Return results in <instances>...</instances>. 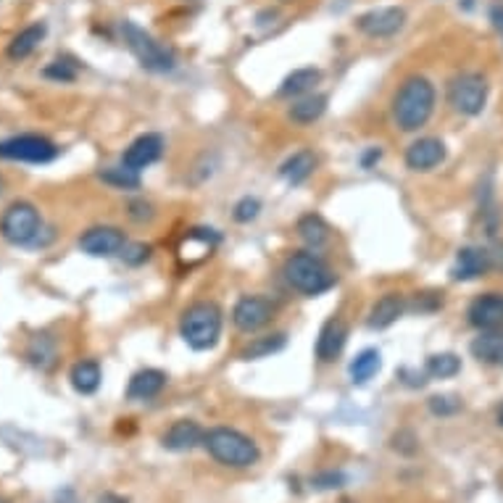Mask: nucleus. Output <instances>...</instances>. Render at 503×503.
Masks as SVG:
<instances>
[{
  "mask_svg": "<svg viewBox=\"0 0 503 503\" xmlns=\"http://www.w3.org/2000/svg\"><path fill=\"white\" fill-rule=\"evenodd\" d=\"M203 448L208 451V456L222 466H233V469H248V466L259 464L261 451L253 443V437L243 435L240 429L233 427H214L206 432L203 437Z\"/></svg>",
  "mask_w": 503,
  "mask_h": 503,
  "instance_id": "nucleus-3",
  "label": "nucleus"
},
{
  "mask_svg": "<svg viewBox=\"0 0 503 503\" xmlns=\"http://www.w3.org/2000/svg\"><path fill=\"white\" fill-rule=\"evenodd\" d=\"M127 245V237L119 227H90L79 237V248L93 259H111L119 256Z\"/></svg>",
  "mask_w": 503,
  "mask_h": 503,
  "instance_id": "nucleus-11",
  "label": "nucleus"
},
{
  "mask_svg": "<svg viewBox=\"0 0 503 503\" xmlns=\"http://www.w3.org/2000/svg\"><path fill=\"white\" fill-rule=\"evenodd\" d=\"M380 155H383V151H380V148H369L366 154L361 155V166H364V169H372V166H375V163L380 161Z\"/></svg>",
  "mask_w": 503,
  "mask_h": 503,
  "instance_id": "nucleus-42",
  "label": "nucleus"
},
{
  "mask_svg": "<svg viewBox=\"0 0 503 503\" xmlns=\"http://www.w3.org/2000/svg\"><path fill=\"white\" fill-rule=\"evenodd\" d=\"M466 319L477 330H499V327H503V293L477 296L466 309Z\"/></svg>",
  "mask_w": 503,
  "mask_h": 503,
  "instance_id": "nucleus-12",
  "label": "nucleus"
},
{
  "mask_svg": "<svg viewBox=\"0 0 503 503\" xmlns=\"http://www.w3.org/2000/svg\"><path fill=\"white\" fill-rule=\"evenodd\" d=\"M259 214H261V200H259V198H253V195L240 198L233 208L234 222H240V225H251V222H253Z\"/></svg>",
  "mask_w": 503,
  "mask_h": 503,
  "instance_id": "nucleus-34",
  "label": "nucleus"
},
{
  "mask_svg": "<svg viewBox=\"0 0 503 503\" xmlns=\"http://www.w3.org/2000/svg\"><path fill=\"white\" fill-rule=\"evenodd\" d=\"M225 316L214 301H198L182 311L180 335L193 350H211L222 338Z\"/></svg>",
  "mask_w": 503,
  "mask_h": 503,
  "instance_id": "nucleus-4",
  "label": "nucleus"
},
{
  "mask_svg": "<svg viewBox=\"0 0 503 503\" xmlns=\"http://www.w3.org/2000/svg\"><path fill=\"white\" fill-rule=\"evenodd\" d=\"M166 387V375L161 369H140L132 375L127 385V398L129 401H151Z\"/></svg>",
  "mask_w": 503,
  "mask_h": 503,
  "instance_id": "nucleus-20",
  "label": "nucleus"
},
{
  "mask_svg": "<svg viewBox=\"0 0 503 503\" xmlns=\"http://www.w3.org/2000/svg\"><path fill=\"white\" fill-rule=\"evenodd\" d=\"M448 155V148L440 137H419L406 151V166L411 172H432Z\"/></svg>",
  "mask_w": 503,
  "mask_h": 503,
  "instance_id": "nucleus-14",
  "label": "nucleus"
},
{
  "mask_svg": "<svg viewBox=\"0 0 503 503\" xmlns=\"http://www.w3.org/2000/svg\"><path fill=\"white\" fill-rule=\"evenodd\" d=\"M101 180L117 190H137L140 188V172L129 169V166H109L106 172H101Z\"/></svg>",
  "mask_w": 503,
  "mask_h": 503,
  "instance_id": "nucleus-31",
  "label": "nucleus"
},
{
  "mask_svg": "<svg viewBox=\"0 0 503 503\" xmlns=\"http://www.w3.org/2000/svg\"><path fill=\"white\" fill-rule=\"evenodd\" d=\"M282 274L296 293L309 296V298H316V296H322V293H327L338 285V274L330 269L327 261L313 251L290 253L285 267H282Z\"/></svg>",
  "mask_w": 503,
  "mask_h": 503,
  "instance_id": "nucleus-2",
  "label": "nucleus"
},
{
  "mask_svg": "<svg viewBox=\"0 0 503 503\" xmlns=\"http://www.w3.org/2000/svg\"><path fill=\"white\" fill-rule=\"evenodd\" d=\"M119 256H121L124 264L140 267V264H146V261L151 259V245H146V243H127V245L121 248Z\"/></svg>",
  "mask_w": 503,
  "mask_h": 503,
  "instance_id": "nucleus-35",
  "label": "nucleus"
},
{
  "mask_svg": "<svg viewBox=\"0 0 503 503\" xmlns=\"http://www.w3.org/2000/svg\"><path fill=\"white\" fill-rule=\"evenodd\" d=\"M425 372L432 380H451L462 372V358L456 353H432L427 358Z\"/></svg>",
  "mask_w": 503,
  "mask_h": 503,
  "instance_id": "nucleus-30",
  "label": "nucleus"
},
{
  "mask_svg": "<svg viewBox=\"0 0 503 503\" xmlns=\"http://www.w3.org/2000/svg\"><path fill=\"white\" fill-rule=\"evenodd\" d=\"M406 311V301L401 293H385L383 298L375 301V306L369 309V330H387L390 324H395Z\"/></svg>",
  "mask_w": 503,
  "mask_h": 503,
  "instance_id": "nucleus-18",
  "label": "nucleus"
},
{
  "mask_svg": "<svg viewBox=\"0 0 503 503\" xmlns=\"http://www.w3.org/2000/svg\"><path fill=\"white\" fill-rule=\"evenodd\" d=\"M435 84L427 77L403 79L393 95V121L401 132H419L435 111Z\"/></svg>",
  "mask_w": 503,
  "mask_h": 503,
  "instance_id": "nucleus-1",
  "label": "nucleus"
},
{
  "mask_svg": "<svg viewBox=\"0 0 503 503\" xmlns=\"http://www.w3.org/2000/svg\"><path fill=\"white\" fill-rule=\"evenodd\" d=\"M346 343H349V324L340 316L327 319L316 338V358L322 364H332L343 353Z\"/></svg>",
  "mask_w": 503,
  "mask_h": 503,
  "instance_id": "nucleus-13",
  "label": "nucleus"
},
{
  "mask_svg": "<svg viewBox=\"0 0 503 503\" xmlns=\"http://www.w3.org/2000/svg\"><path fill=\"white\" fill-rule=\"evenodd\" d=\"M490 84L477 72H464L448 82V103L462 117H480L488 106Z\"/></svg>",
  "mask_w": 503,
  "mask_h": 503,
  "instance_id": "nucleus-7",
  "label": "nucleus"
},
{
  "mask_svg": "<svg viewBox=\"0 0 503 503\" xmlns=\"http://www.w3.org/2000/svg\"><path fill=\"white\" fill-rule=\"evenodd\" d=\"M0 503H8V501H5V499H0Z\"/></svg>",
  "mask_w": 503,
  "mask_h": 503,
  "instance_id": "nucleus-47",
  "label": "nucleus"
},
{
  "mask_svg": "<svg viewBox=\"0 0 503 503\" xmlns=\"http://www.w3.org/2000/svg\"><path fill=\"white\" fill-rule=\"evenodd\" d=\"M499 425L503 427V409H501V411H499Z\"/></svg>",
  "mask_w": 503,
  "mask_h": 503,
  "instance_id": "nucleus-46",
  "label": "nucleus"
},
{
  "mask_svg": "<svg viewBox=\"0 0 503 503\" xmlns=\"http://www.w3.org/2000/svg\"><path fill=\"white\" fill-rule=\"evenodd\" d=\"M490 269H493L490 251H488V248L469 245V248H462V251L456 253V264H454V269H451V277H454L456 282H472V279L485 277Z\"/></svg>",
  "mask_w": 503,
  "mask_h": 503,
  "instance_id": "nucleus-15",
  "label": "nucleus"
},
{
  "mask_svg": "<svg viewBox=\"0 0 503 503\" xmlns=\"http://www.w3.org/2000/svg\"><path fill=\"white\" fill-rule=\"evenodd\" d=\"M313 169H316V155L311 154V151H298V154H293L279 166V174L290 185H304L311 174H313Z\"/></svg>",
  "mask_w": 503,
  "mask_h": 503,
  "instance_id": "nucleus-24",
  "label": "nucleus"
},
{
  "mask_svg": "<svg viewBox=\"0 0 503 503\" xmlns=\"http://www.w3.org/2000/svg\"><path fill=\"white\" fill-rule=\"evenodd\" d=\"M69 380H72V387H75L77 393H82V395L98 393V387L103 383L101 364H98V361H77V364L72 366Z\"/></svg>",
  "mask_w": 503,
  "mask_h": 503,
  "instance_id": "nucleus-25",
  "label": "nucleus"
},
{
  "mask_svg": "<svg viewBox=\"0 0 503 503\" xmlns=\"http://www.w3.org/2000/svg\"><path fill=\"white\" fill-rule=\"evenodd\" d=\"M77 61L75 58H56L53 64H48L45 69H42V75L48 79H53V82H75L77 79Z\"/></svg>",
  "mask_w": 503,
  "mask_h": 503,
  "instance_id": "nucleus-32",
  "label": "nucleus"
},
{
  "mask_svg": "<svg viewBox=\"0 0 503 503\" xmlns=\"http://www.w3.org/2000/svg\"><path fill=\"white\" fill-rule=\"evenodd\" d=\"M327 103H330V98H327L324 93H309V95H301V98L293 101L287 117L293 119L296 124H313L316 119L324 117Z\"/></svg>",
  "mask_w": 503,
  "mask_h": 503,
  "instance_id": "nucleus-22",
  "label": "nucleus"
},
{
  "mask_svg": "<svg viewBox=\"0 0 503 503\" xmlns=\"http://www.w3.org/2000/svg\"><path fill=\"white\" fill-rule=\"evenodd\" d=\"M403 24H406V11L398 5L372 8L356 19V30L364 32L366 38H393L403 30Z\"/></svg>",
  "mask_w": 503,
  "mask_h": 503,
  "instance_id": "nucleus-10",
  "label": "nucleus"
},
{
  "mask_svg": "<svg viewBox=\"0 0 503 503\" xmlns=\"http://www.w3.org/2000/svg\"><path fill=\"white\" fill-rule=\"evenodd\" d=\"M45 38V24H32V27H27V30H22L16 38L8 42V58L11 61H24L27 56H32L35 53V48H38L40 42Z\"/></svg>",
  "mask_w": 503,
  "mask_h": 503,
  "instance_id": "nucleus-26",
  "label": "nucleus"
},
{
  "mask_svg": "<svg viewBox=\"0 0 503 503\" xmlns=\"http://www.w3.org/2000/svg\"><path fill=\"white\" fill-rule=\"evenodd\" d=\"M129 216L135 222H151L154 219V206L146 203V200H132L129 203Z\"/></svg>",
  "mask_w": 503,
  "mask_h": 503,
  "instance_id": "nucleus-39",
  "label": "nucleus"
},
{
  "mask_svg": "<svg viewBox=\"0 0 503 503\" xmlns=\"http://www.w3.org/2000/svg\"><path fill=\"white\" fill-rule=\"evenodd\" d=\"M398 380L409 387H425L427 385V372H414V369H401Z\"/></svg>",
  "mask_w": 503,
  "mask_h": 503,
  "instance_id": "nucleus-40",
  "label": "nucleus"
},
{
  "mask_svg": "<svg viewBox=\"0 0 503 503\" xmlns=\"http://www.w3.org/2000/svg\"><path fill=\"white\" fill-rule=\"evenodd\" d=\"M298 237L309 245V251H319L330 240V225L319 214H306L298 219Z\"/></svg>",
  "mask_w": 503,
  "mask_h": 503,
  "instance_id": "nucleus-27",
  "label": "nucleus"
},
{
  "mask_svg": "<svg viewBox=\"0 0 503 503\" xmlns=\"http://www.w3.org/2000/svg\"><path fill=\"white\" fill-rule=\"evenodd\" d=\"M472 356L488 366H503V327L499 330H480V335L472 340Z\"/></svg>",
  "mask_w": 503,
  "mask_h": 503,
  "instance_id": "nucleus-19",
  "label": "nucleus"
},
{
  "mask_svg": "<svg viewBox=\"0 0 503 503\" xmlns=\"http://www.w3.org/2000/svg\"><path fill=\"white\" fill-rule=\"evenodd\" d=\"M203 437H206V429L198 422H193V419H177L161 435V446L166 451H172V454H185V451H193L198 446H203Z\"/></svg>",
  "mask_w": 503,
  "mask_h": 503,
  "instance_id": "nucleus-16",
  "label": "nucleus"
},
{
  "mask_svg": "<svg viewBox=\"0 0 503 503\" xmlns=\"http://www.w3.org/2000/svg\"><path fill=\"white\" fill-rule=\"evenodd\" d=\"M490 22H493L496 32H499V35H501V40H503V5H501V3H496V5L490 8Z\"/></svg>",
  "mask_w": 503,
  "mask_h": 503,
  "instance_id": "nucleus-41",
  "label": "nucleus"
},
{
  "mask_svg": "<svg viewBox=\"0 0 503 503\" xmlns=\"http://www.w3.org/2000/svg\"><path fill=\"white\" fill-rule=\"evenodd\" d=\"M56 356H58V350H56V340L50 335H35L27 346V361L42 372L56 364Z\"/></svg>",
  "mask_w": 503,
  "mask_h": 503,
  "instance_id": "nucleus-29",
  "label": "nucleus"
},
{
  "mask_svg": "<svg viewBox=\"0 0 503 503\" xmlns=\"http://www.w3.org/2000/svg\"><path fill=\"white\" fill-rule=\"evenodd\" d=\"M414 309L419 311V313L443 309V293H417Z\"/></svg>",
  "mask_w": 503,
  "mask_h": 503,
  "instance_id": "nucleus-38",
  "label": "nucleus"
},
{
  "mask_svg": "<svg viewBox=\"0 0 503 503\" xmlns=\"http://www.w3.org/2000/svg\"><path fill=\"white\" fill-rule=\"evenodd\" d=\"M58 503H77V501H75V493H72V490H64V493H58Z\"/></svg>",
  "mask_w": 503,
  "mask_h": 503,
  "instance_id": "nucleus-45",
  "label": "nucleus"
},
{
  "mask_svg": "<svg viewBox=\"0 0 503 503\" xmlns=\"http://www.w3.org/2000/svg\"><path fill=\"white\" fill-rule=\"evenodd\" d=\"M40 230H42L40 211L27 200L11 203L0 216V234L11 245H40Z\"/></svg>",
  "mask_w": 503,
  "mask_h": 503,
  "instance_id": "nucleus-6",
  "label": "nucleus"
},
{
  "mask_svg": "<svg viewBox=\"0 0 503 503\" xmlns=\"http://www.w3.org/2000/svg\"><path fill=\"white\" fill-rule=\"evenodd\" d=\"M427 406L435 417H454L462 411V398L459 395H432L427 401Z\"/></svg>",
  "mask_w": 503,
  "mask_h": 503,
  "instance_id": "nucleus-33",
  "label": "nucleus"
},
{
  "mask_svg": "<svg viewBox=\"0 0 503 503\" xmlns=\"http://www.w3.org/2000/svg\"><path fill=\"white\" fill-rule=\"evenodd\" d=\"M121 38H124L127 48L132 50V56L137 58V64L143 69L155 72V75H166V72H172L177 66L174 53L166 45H161L151 32L137 27L135 22H124L121 24Z\"/></svg>",
  "mask_w": 503,
  "mask_h": 503,
  "instance_id": "nucleus-5",
  "label": "nucleus"
},
{
  "mask_svg": "<svg viewBox=\"0 0 503 503\" xmlns=\"http://www.w3.org/2000/svg\"><path fill=\"white\" fill-rule=\"evenodd\" d=\"M490 259H493V269L503 271V240L496 243V248L490 251Z\"/></svg>",
  "mask_w": 503,
  "mask_h": 503,
  "instance_id": "nucleus-43",
  "label": "nucleus"
},
{
  "mask_svg": "<svg viewBox=\"0 0 503 503\" xmlns=\"http://www.w3.org/2000/svg\"><path fill=\"white\" fill-rule=\"evenodd\" d=\"M393 448H395V451H401V454H406V456H411V454H417V451H419V440L414 437V432L401 429L398 435H393Z\"/></svg>",
  "mask_w": 503,
  "mask_h": 503,
  "instance_id": "nucleus-37",
  "label": "nucleus"
},
{
  "mask_svg": "<svg viewBox=\"0 0 503 503\" xmlns=\"http://www.w3.org/2000/svg\"><path fill=\"white\" fill-rule=\"evenodd\" d=\"M380 366H383V356H380V350L364 349L356 358H353V361H350L349 366L350 383H353V385H366V383L380 372Z\"/></svg>",
  "mask_w": 503,
  "mask_h": 503,
  "instance_id": "nucleus-23",
  "label": "nucleus"
},
{
  "mask_svg": "<svg viewBox=\"0 0 503 503\" xmlns=\"http://www.w3.org/2000/svg\"><path fill=\"white\" fill-rule=\"evenodd\" d=\"M58 155L56 143L42 135H19L0 143V158L19 163H50Z\"/></svg>",
  "mask_w": 503,
  "mask_h": 503,
  "instance_id": "nucleus-8",
  "label": "nucleus"
},
{
  "mask_svg": "<svg viewBox=\"0 0 503 503\" xmlns=\"http://www.w3.org/2000/svg\"><path fill=\"white\" fill-rule=\"evenodd\" d=\"M277 313V304L267 296H243L233 309V324L240 332H259Z\"/></svg>",
  "mask_w": 503,
  "mask_h": 503,
  "instance_id": "nucleus-9",
  "label": "nucleus"
},
{
  "mask_svg": "<svg viewBox=\"0 0 503 503\" xmlns=\"http://www.w3.org/2000/svg\"><path fill=\"white\" fill-rule=\"evenodd\" d=\"M163 154V137L155 135V132H148V135H140L127 151H124V158L121 163L135 169V172H143L148 169L151 163H155L158 158Z\"/></svg>",
  "mask_w": 503,
  "mask_h": 503,
  "instance_id": "nucleus-17",
  "label": "nucleus"
},
{
  "mask_svg": "<svg viewBox=\"0 0 503 503\" xmlns=\"http://www.w3.org/2000/svg\"><path fill=\"white\" fill-rule=\"evenodd\" d=\"M287 338L285 332H274V335H261V338H253L245 349L240 350V358L243 361H259V358H269L271 353H279L285 349Z\"/></svg>",
  "mask_w": 503,
  "mask_h": 503,
  "instance_id": "nucleus-28",
  "label": "nucleus"
},
{
  "mask_svg": "<svg viewBox=\"0 0 503 503\" xmlns=\"http://www.w3.org/2000/svg\"><path fill=\"white\" fill-rule=\"evenodd\" d=\"M95 503H129L127 499H121L117 493H106V496H101Z\"/></svg>",
  "mask_w": 503,
  "mask_h": 503,
  "instance_id": "nucleus-44",
  "label": "nucleus"
},
{
  "mask_svg": "<svg viewBox=\"0 0 503 503\" xmlns=\"http://www.w3.org/2000/svg\"><path fill=\"white\" fill-rule=\"evenodd\" d=\"M322 82V72L313 69V66H304V69H296L293 75L282 79L277 95L279 98H301V95H309L313 93V87Z\"/></svg>",
  "mask_w": 503,
  "mask_h": 503,
  "instance_id": "nucleus-21",
  "label": "nucleus"
},
{
  "mask_svg": "<svg viewBox=\"0 0 503 503\" xmlns=\"http://www.w3.org/2000/svg\"><path fill=\"white\" fill-rule=\"evenodd\" d=\"M311 485L316 490H338V488L346 485V474L343 472H322L311 480Z\"/></svg>",
  "mask_w": 503,
  "mask_h": 503,
  "instance_id": "nucleus-36",
  "label": "nucleus"
}]
</instances>
